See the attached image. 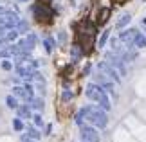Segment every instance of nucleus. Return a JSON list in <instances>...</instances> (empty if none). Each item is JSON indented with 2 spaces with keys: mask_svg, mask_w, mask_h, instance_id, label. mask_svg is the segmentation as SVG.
<instances>
[{
  "mask_svg": "<svg viewBox=\"0 0 146 142\" xmlns=\"http://www.w3.org/2000/svg\"><path fill=\"white\" fill-rule=\"evenodd\" d=\"M85 95H87V99L88 101H92V103H98L103 110L108 112L110 110V99H108V95H106V92L103 88L99 87L98 83H92V85H88V87L85 88Z\"/></svg>",
  "mask_w": 146,
  "mask_h": 142,
  "instance_id": "obj_1",
  "label": "nucleus"
},
{
  "mask_svg": "<svg viewBox=\"0 0 146 142\" xmlns=\"http://www.w3.org/2000/svg\"><path fill=\"white\" fill-rule=\"evenodd\" d=\"M36 67H38V63L29 58V54H20V56H16V72H18L22 77L31 79L33 72L36 70Z\"/></svg>",
  "mask_w": 146,
  "mask_h": 142,
  "instance_id": "obj_2",
  "label": "nucleus"
},
{
  "mask_svg": "<svg viewBox=\"0 0 146 142\" xmlns=\"http://www.w3.org/2000/svg\"><path fill=\"white\" fill-rule=\"evenodd\" d=\"M85 119L90 122V126H96V128H106V113L99 108H92V106H87L85 108Z\"/></svg>",
  "mask_w": 146,
  "mask_h": 142,
  "instance_id": "obj_3",
  "label": "nucleus"
},
{
  "mask_svg": "<svg viewBox=\"0 0 146 142\" xmlns=\"http://www.w3.org/2000/svg\"><path fill=\"white\" fill-rule=\"evenodd\" d=\"M33 15H35V18L38 22H50V9H49V5H45L43 2L36 4L35 7H33Z\"/></svg>",
  "mask_w": 146,
  "mask_h": 142,
  "instance_id": "obj_4",
  "label": "nucleus"
},
{
  "mask_svg": "<svg viewBox=\"0 0 146 142\" xmlns=\"http://www.w3.org/2000/svg\"><path fill=\"white\" fill-rule=\"evenodd\" d=\"M13 95L20 101H31L35 97V95H33V87H29V85H25V87H15Z\"/></svg>",
  "mask_w": 146,
  "mask_h": 142,
  "instance_id": "obj_5",
  "label": "nucleus"
},
{
  "mask_svg": "<svg viewBox=\"0 0 146 142\" xmlns=\"http://www.w3.org/2000/svg\"><path fill=\"white\" fill-rule=\"evenodd\" d=\"M106 58H108L110 63L115 69L117 74H121V76H126V69H125V63H123V59H121V56H115L114 52H106Z\"/></svg>",
  "mask_w": 146,
  "mask_h": 142,
  "instance_id": "obj_6",
  "label": "nucleus"
},
{
  "mask_svg": "<svg viewBox=\"0 0 146 142\" xmlns=\"http://www.w3.org/2000/svg\"><path fill=\"white\" fill-rule=\"evenodd\" d=\"M80 135H81L83 142H99V135L94 129V126H81Z\"/></svg>",
  "mask_w": 146,
  "mask_h": 142,
  "instance_id": "obj_7",
  "label": "nucleus"
},
{
  "mask_svg": "<svg viewBox=\"0 0 146 142\" xmlns=\"http://www.w3.org/2000/svg\"><path fill=\"white\" fill-rule=\"evenodd\" d=\"M98 67H99V72H101V74H105L106 77H110L112 81H115V83H117V81H121V77L117 76L115 69H114V67H112V65H108V63H106V61H101V63H99Z\"/></svg>",
  "mask_w": 146,
  "mask_h": 142,
  "instance_id": "obj_8",
  "label": "nucleus"
},
{
  "mask_svg": "<svg viewBox=\"0 0 146 142\" xmlns=\"http://www.w3.org/2000/svg\"><path fill=\"white\" fill-rule=\"evenodd\" d=\"M135 29H126V31H121L119 32V38H117V42H121L123 45H126V47H130L133 45V38H135Z\"/></svg>",
  "mask_w": 146,
  "mask_h": 142,
  "instance_id": "obj_9",
  "label": "nucleus"
},
{
  "mask_svg": "<svg viewBox=\"0 0 146 142\" xmlns=\"http://www.w3.org/2000/svg\"><path fill=\"white\" fill-rule=\"evenodd\" d=\"M81 56H83V49L80 47V45H72L70 47V59H72V63H76V61H80L81 59Z\"/></svg>",
  "mask_w": 146,
  "mask_h": 142,
  "instance_id": "obj_10",
  "label": "nucleus"
},
{
  "mask_svg": "<svg viewBox=\"0 0 146 142\" xmlns=\"http://www.w3.org/2000/svg\"><path fill=\"white\" fill-rule=\"evenodd\" d=\"M16 112H18V117L20 119H31V110H29V106H25V104H22V106H16Z\"/></svg>",
  "mask_w": 146,
  "mask_h": 142,
  "instance_id": "obj_11",
  "label": "nucleus"
},
{
  "mask_svg": "<svg viewBox=\"0 0 146 142\" xmlns=\"http://www.w3.org/2000/svg\"><path fill=\"white\" fill-rule=\"evenodd\" d=\"M132 22V15H128V13H125L123 16H119V20H117V29H123V27H126L128 24Z\"/></svg>",
  "mask_w": 146,
  "mask_h": 142,
  "instance_id": "obj_12",
  "label": "nucleus"
},
{
  "mask_svg": "<svg viewBox=\"0 0 146 142\" xmlns=\"http://www.w3.org/2000/svg\"><path fill=\"white\" fill-rule=\"evenodd\" d=\"M133 45L137 49H144L146 47V36H143L141 32H135V38H133Z\"/></svg>",
  "mask_w": 146,
  "mask_h": 142,
  "instance_id": "obj_13",
  "label": "nucleus"
},
{
  "mask_svg": "<svg viewBox=\"0 0 146 142\" xmlns=\"http://www.w3.org/2000/svg\"><path fill=\"white\" fill-rule=\"evenodd\" d=\"M27 139H33V140H40V131H38V129H35V126H29L27 128V135H25Z\"/></svg>",
  "mask_w": 146,
  "mask_h": 142,
  "instance_id": "obj_14",
  "label": "nucleus"
},
{
  "mask_svg": "<svg viewBox=\"0 0 146 142\" xmlns=\"http://www.w3.org/2000/svg\"><path fill=\"white\" fill-rule=\"evenodd\" d=\"M29 103H31V106L35 108V110H38V112L43 110V99H42V97H33Z\"/></svg>",
  "mask_w": 146,
  "mask_h": 142,
  "instance_id": "obj_15",
  "label": "nucleus"
},
{
  "mask_svg": "<svg viewBox=\"0 0 146 142\" xmlns=\"http://www.w3.org/2000/svg\"><path fill=\"white\" fill-rule=\"evenodd\" d=\"M54 45H56V43H54V38H50V36H49V38L43 40V47H45V50H47L49 54L54 50Z\"/></svg>",
  "mask_w": 146,
  "mask_h": 142,
  "instance_id": "obj_16",
  "label": "nucleus"
},
{
  "mask_svg": "<svg viewBox=\"0 0 146 142\" xmlns=\"http://www.w3.org/2000/svg\"><path fill=\"white\" fill-rule=\"evenodd\" d=\"M108 36H110V31H108V29H106V31H103V34H101L99 42H98V47H101V49H103V47H105V43H106V40H108Z\"/></svg>",
  "mask_w": 146,
  "mask_h": 142,
  "instance_id": "obj_17",
  "label": "nucleus"
},
{
  "mask_svg": "<svg viewBox=\"0 0 146 142\" xmlns=\"http://www.w3.org/2000/svg\"><path fill=\"white\" fill-rule=\"evenodd\" d=\"M13 128H15V131H24V122H22V119H15L13 121Z\"/></svg>",
  "mask_w": 146,
  "mask_h": 142,
  "instance_id": "obj_18",
  "label": "nucleus"
},
{
  "mask_svg": "<svg viewBox=\"0 0 146 142\" xmlns=\"http://www.w3.org/2000/svg\"><path fill=\"white\" fill-rule=\"evenodd\" d=\"M108 16H110V9H101V13H99V22L103 24V22L108 20Z\"/></svg>",
  "mask_w": 146,
  "mask_h": 142,
  "instance_id": "obj_19",
  "label": "nucleus"
},
{
  "mask_svg": "<svg viewBox=\"0 0 146 142\" xmlns=\"http://www.w3.org/2000/svg\"><path fill=\"white\" fill-rule=\"evenodd\" d=\"M72 99V92L70 90H63V92H61V101H63V103H69V101Z\"/></svg>",
  "mask_w": 146,
  "mask_h": 142,
  "instance_id": "obj_20",
  "label": "nucleus"
},
{
  "mask_svg": "<svg viewBox=\"0 0 146 142\" xmlns=\"http://www.w3.org/2000/svg\"><path fill=\"white\" fill-rule=\"evenodd\" d=\"M83 119H85V108H81L76 113V124H83Z\"/></svg>",
  "mask_w": 146,
  "mask_h": 142,
  "instance_id": "obj_21",
  "label": "nucleus"
},
{
  "mask_svg": "<svg viewBox=\"0 0 146 142\" xmlns=\"http://www.w3.org/2000/svg\"><path fill=\"white\" fill-rule=\"evenodd\" d=\"M5 103H7L9 108H16V106H18V104H16V97H15V95H9V97L5 99Z\"/></svg>",
  "mask_w": 146,
  "mask_h": 142,
  "instance_id": "obj_22",
  "label": "nucleus"
},
{
  "mask_svg": "<svg viewBox=\"0 0 146 142\" xmlns=\"http://www.w3.org/2000/svg\"><path fill=\"white\" fill-rule=\"evenodd\" d=\"M2 69H4V70H11V69H13V65H11V61L4 59V61H2Z\"/></svg>",
  "mask_w": 146,
  "mask_h": 142,
  "instance_id": "obj_23",
  "label": "nucleus"
},
{
  "mask_svg": "<svg viewBox=\"0 0 146 142\" xmlns=\"http://www.w3.org/2000/svg\"><path fill=\"white\" fill-rule=\"evenodd\" d=\"M33 119H35V124H36V126H42V115H38V113H36Z\"/></svg>",
  "mask_w": 146,
  "mask_h": 142,
  "instance_id": "obj_24",
  "label": "nucleus"
},
{
  "mask_svg": "<svg viewBox=\"0 0 146 142\" xmlns=\"http://www.w3.org/2000/svg\"><path fill=\"white\" fill-rule=\"evenodd\" d=\"M58 40H60V42H61V43H63V42H65V40H67V34H65V32H63V31H61V32H60V34H58Z\"/></svg>",
  "mask_w": 146,
  "mask_h": 142,
  "instance_id": "obj_25",
  "label": "nucleus"
},
{
  "mask_svg": "<svg viewBox=\"0 0 146 142\" xmlns=\"http://www.w3.org/2000/svg\"><path fill=\"white\" fill-rule=\"evenodd\" d=\"M22 142H38V140H33V139H27V137H22Z\"/></svg>",
  "mask_w": 146,
  "mask_h": 142,
  "instance_id": "obj_26",
  "label": "nucleus"
}]
</instances>
